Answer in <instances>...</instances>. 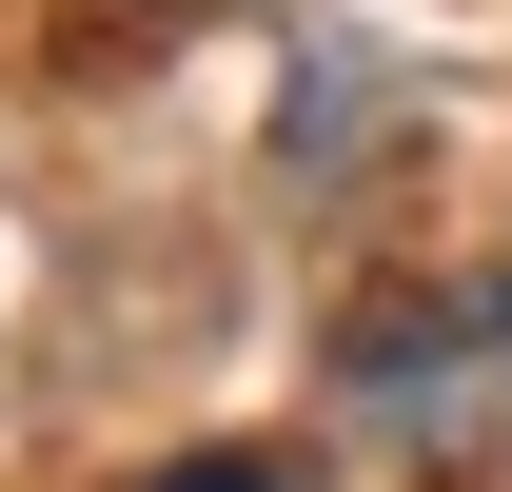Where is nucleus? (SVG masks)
Masks as SVG:
<instances>
[{
	"mask_svg": "<svg viewBox=\"0 0 512 492\" xmlns=\"http://www.w3.org/2000/svg\"><path fill=\"white\" fill-rule=\"evenodd\" d=\"M158 492H296V473H276V453H178Z\"/></svg>",
	"mask_w": 512,
	"mask_h": 492,
	"instance_id": "1",
	"label": "nucleus"
}]
</instances>
